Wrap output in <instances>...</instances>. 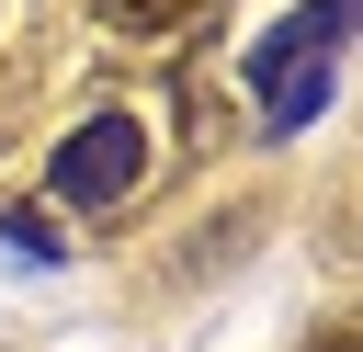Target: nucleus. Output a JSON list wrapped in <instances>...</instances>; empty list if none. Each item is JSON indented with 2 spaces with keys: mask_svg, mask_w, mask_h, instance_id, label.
<instances>
[{
  "mask_svg": "<svg viewBox=\"0 0 363 352\" xmlns=\"http://www.w3.org/2000/svg\"><path fill=\"white\" fill-rule=\"evenodd\" d=\"M340 45H352V0H306L284 34H261V57H250V102H261V125H272V136H295V125L329 102Z\"/></svg>",
  "mask_w": 363,
  "mask_h": 352,
  "instance_id": "1",
  "label": "nucleus"
},
{
  "mask_svg": "<svg viewBox=\"0 0 363 352\" xmlns=\"http://www.w3.org/2000/svg\"><path fill=\"white\" fill-rule=\"evenodd\" d=\"M136 159H147V148H136V125H125V114H102V125H79V136L57 148V170H45V182H57V204H125V193H136Z\"/></svg>",
  "mask_w": 363,
  "mask_h": 352,
  "instance_id": "2",
  "label": "nucleus"
}]
</instances>
